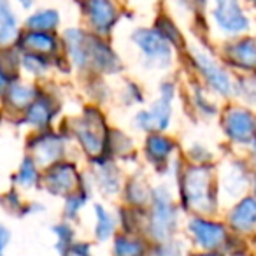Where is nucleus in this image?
Instances as JSON below:
<instances>
[{
  "instance_id": "nucleus-42",
  "label": "nucleus",
  "mask_w": 256,
  "mask_h": 256,
  "mask_svg": "<svg viewBox=\"0 0 256 256\" xmlns=\"http://www.w3.org/2000/svg\"><path fill=\"white\" fill-rule=\"evenodd\" d=\"M95 246L96 244L92 240V238L79 237L78 240H76L62 256H96Z\"/></svg>"
},
{
  "instance_id": "nucleus-10",
  "label": "nucleus",
  "mask_w": 256,
  "mask_h": 256,
  "mask_svg": "<svg viewBox=\"0 0 256 256\" xmlns=\"http://www.w3.org/2000/svg\"><path fill=\"white\" fill-rule=\"evenodd\" d=\"M23 153L30 154L44 168L68 156H78L68 137L58 126L25 134Z\"/></svg>"
},
{
  "instance_id": "nucleus-48",
  "label": "nucleus",
  "mask_w": 256,
  "mask_h": 256,
  "mask_svg": "<svg viewBox=\"0 0 256 256\" xmlns=\"http://www.w3.org/2000/svg\"><path fill=\"white\" fill-rule=\"evenodd\" d=\"M251 2H252V4H254V8H256V0H251Z\"/></svg>"
},
{
  "instance_id": "nucleus-44",
  "label": "nucleus",
  "mask_w": 256,
  "mask_h": 256,
  "mask_svg": "<svg viewBox=\"0 0 256 256\" xmlns=\"http://www.w3.org/2000/svg\"><path fill=\"white\" fill-rule=\"evenodd\" d=\"M12 240V232L4 220H0V252H6Z\"/></svg>"
},
{
  "instance_id": "nucleus-20",
  "label": "nucleus",
  "mask_w": 256,
  "mask_h": 256,
  "mask_svg": "<svg viewBox=\"0 0 256 256\" xmlns=\"http://www.w3.org/2000/svg\"><path fill=\"white\" fill-rule=\"evenodd\" d=\"M22 53L42 54V56L56 58L64 53L62 36L54 32H37V30H22L14 44Z\"/></svg>"
},
{
  "instance_id": "nucleus-32",
  "label": "nucleus",
  "mask_w": 256,
  "mask_h": 256,
  "mask_svg": "<svg viewBox=\"0 0 256 256\" xmlns=\"http://www.w3.org/2000/svg\"><path fill=\"white\" fill-rule=\"evenodd\" d=\"M20 34H22V25L11 2L0 0V46L16 44Z\"/></svg>"
},
{
  "instance_id": "nucleus-37",
  "label": "nucleus",
  "mask_w": 256,
  "mask_h": 256,
  "mask_svg": "<svg viewBox=\"0 0 256 256\" xmlns=\"http://www.w3.org/2000/svg\"><path fill=\"white\" fill-rule=\"evenodd\" d=\"M154 28L176 48V51H184L186 50V42H184V36H182L181 28L172 22L168 16H158L156 22H154Z\"/></svg>"
},
{
  "instance_id": "nucleus-5",
  "label": "nucleus",
  "mask_w": 256,
  "mask_h": 256,
  "mask_svg": "<svg viewBox=\"0 0 256 256\" xmlns=\"http://www.w3.org/2000/svg\"><path fill=\"white\" fill-rule=\"evenodd\" d=\"M65 114H67V92L62 88L60 81L51 79L42 82L36 100L9 124L25 136L28 132L58 126Z\"/></svg>"
},
{
  "instance_id": "nucleus-14",
  "label": "nucleus",
  "mask_w": 256,
  "mask_h": 256,
  "mask_svg": "<svg viewBox=\"0 0 256 256\" xmlns=\"http://www.w3.org/2000/svg\"><path fill=\"white\" fill-rule=\"evenodd\" d=\"M140 137H137L130 128L121 124H112L109 136H107L106 151L104 154L112 160L120 162L128 170L140 165Z\"/></svg>"
},
{
  "instance_id": "nucleus-4",
  "label": "nucleus",
  "mask_w": 256,
  "mask_h": 256,
  "mask_svg": "<svg viewBox=\"0 0 256 256\" xmlns=\"http://www.w3.org/2000/svg\"><path fill=\"white\" fill-rule=\"evenodd\" d=\"M184 210L176 196L174 184L168 181H156L153 196L146 209V228L144 235L151 242L168 240L179 237L184 223Z\"/></svg>"
},
{
  "instance_id": "nucleus-6",
  "label": "nucleus",
  "mask_w": 256,
  "mask_h": 256,
  "mask_svg": "<svg viewBox=\"0 0 256 256\" xmlns=\"http://www.w3.org/2000/svg\"><path fill=\"white\" fill-rule=\"evenodd\" d=\"M140 165L153 174L156 181L174 179L184 165L182 142L174 132H151L140 137Z\"/></svg>"
},
{
  "instance_id": "nucleus-36",
  "label": "nucleus",
  "mask_w": 256,
  "mask_h": 256,
  "mask_svg": "<svg viewBox=\"0 0 256 256\" xmlns=\"http://www.w3.org/2000/svg\"><path fill=\"white\" fill-rule=\"evenodd\" d=\"M60 12L56 9H39L32 12L25 20V30H37V32H54L60 28Z\"/></svg>"
},
{
  "instance_id": "nucleus-13",
  "label": "nucleus",
  "mask_w": 256,
  "mask_h": 256,
  "mask_svg": "<svg viewBox=\"0 0 256 256\" xmlns=\"http://www.w3.org/2000/svg\"><path fill=\"white\" fill-rule=\"evenodd\" d=\"M182 100V86L174 74H165L158 79L154 95L148 102L156 132H172L178 114V102Z\"/></svg>"
},
{
  "instance_id": "nucleus-16",
  "label": "nucleus",
  "mask_w": 256,
  "mask_h": 256,
  "mask_svg": "<svg viewBox=\"0 0 256 256\" xmlns=\"http://www.w3.org/2000/svg\"><path fill=\"white\" fill-rule=\"evenodd\" d=\"M40 82H36L32 79H26L23 76L16 78L4 93V96L0 98V110L8 118V124L12 120L20 116L30 104L36 100V96L40 92Z\"/></svg>"
},
{
  "instance_id": "nucleus-30",
  "label": "nucleus",
  "mask_w": 256,
  "mask_h": 256,
  "mask_svg": "<svg viewBox=\"0 0 256 256\" xmlns=\"http://www.w3.org/2000/svg\"><path fill=\"white\" fill-rule=\"evenodd\" d=\"M22 76L36 82H48L56 78L54 58L34 53H22Z\"/></svg>"
},
{
  "instance_id": "nucleus-15",
  "label": "nucleus",
  "mask_w": 256,
  "mask_h": 256,
  "mask_svg": "<svg viewBox=\"0 0 256 256\" xmlns=\"http://www.w3.org/2000/svg\"><path fill=\"white\" fill-rule=\"evenodd\" d=\"M154 182H156V179L146 167L139 165V167L130 168L126 172V179H124L118 204L146 210L151 202V196H153Z\"/></svg>"
},
{
  "instance_id": "nucleus-33",
  "label": "nucleus",
  "mask_w": 256,
  "mask_h": 256,
  "mask_svg": "<svg viewBox=\"0 0 256 256\" xmlns=\"http://www.w3.org/2000/svg\"><path fill=\"white\" fill-rule=\"evenodd\" d=\"M26 207H28V195L16 186L9 184L0 192V210L4 214L14 220H23L26 218Z\"/></svg>"
},
{
  "instance_id": "nucleus-35",
  "label": "nucleus",
  "mask_w": 256,
  "mask_h": 256,
  "mask_svg": "<svg viewBox=\"0 0 256 256\" xmlns=\"http://www.w3.org/2000/svg\"><path fill=\"white\" fill-rule=\"evenodd\" d=\"M116 212L120 232L144 234V228H146V210L123 206V204H116Z\"/></svg>"
},
{
  "instance_id": "nucleus-19",
  "label": "nucleus",
  "mask_w": 256,
  "mask_h": 256,
  "mask_svg": "<svg viewBox=\"0 0 256 256\" xmlns=\"http://www.w3.org/2000/svg\"><path fill=\"white\" fill-rule=\"evenodd\" d=\"M223 134L237 144H246L256 134V120L248 109L240 106H228L220 112Z\"/></svg>"
},
{
  "instance_id": "nucleus-49",
  "label": "nucleus",
  "mask_w": 256,
  "mask_h": 256,
  "mask_svg": "<svg viewBox=\"0 0 256 256\" xmlns=\"http://www.w3.org/2000/svg\"><path fill=\"white\" fill-rule=\"evenodd\" d=\"M0 256H6V252H0Z\"/></svg>"
},
{
  "instance_id": "nucleus-26",
  "label": "nucleus",
  "mask_w": 256,
  "mask_h": 256,
  "mask_svg": "<svg viewBox=\"0 0 256 256\" xmlns=\"http://www.w3.org/2000/svg\"><path fill=\"white\" fill-rule=\"evenodd\" d=\"M95 198H96L95 193L90 188L88 179H86V182L81 188H78L76 192H72L70 195H67L65 198L60 200L62 202L60 218L62 220L70 221V223L79 224L82 221V218H84L86 210H90V207H92Z\"/></svg>"
},
{
  "instance_id": "nucleus-39",
  "label": "nucleus",
  "mask_w": 256,
  "mask_h": 256,
  "mask_svg": "<svg viewBox=\"0 0 256 256\" xmlns=\"http://www.w3.org/2000/svg\"><path fill=\"white\" fill-rule=\"evenodd\" d=\"M188 244L182 238V235L168 240H160V242H151V248L148 256H186L188 251Z\"/></svg>"
},
{
  "instance_id": "nucleus-34",
  "label": "nucleus",
  "mask_w": 256,
  "mask_h": 256,
  "mask_svg": "<svg viewBox=\"0 0 256 256\" xmlns=\"http://www.w3.org/2000/svg\"><path fill=\"white\" fill-rule=\"evenodd\" d=\"M53 237V249L58 256H62L76 240L79 238V224L70 223L67 220H58L50 226Z\"/></svg>"
},
{
  "instance_id": "nucleus-27",
  "label": "nucleus",
  "mask_w": 256,
  "mask_h": 256,
  "mask_svg": "<svg viewBox=\"0 0 256 256\" xmlns=\"http://www.w3.org/2000/svg\"><path fill=\"white\" fill-rule=\"evenodd\" d=\"M223 60L230 67L240 70H254L256 68V40L251 37L237 39L223 46Z\"/></svg>"
},
{
  "instance_id": "nucleus-2",
  "label": "nucleus",
  "mask_w": 256,
  "mask_h": 256,
  "mask_svg": "<svg viewBox=\"0 0 256 256\" xmlns=\"http://www.w3.org/2000/svg\"><path fill=\"white\" fill-rule=\"evenodd\" d=\"M112 124L109 109L81 100L74 112L65 114L58 128L68 137L76 154L88 162L104 154Z\"/></svg>"
},
{
  "instance_id": "nucleus-1",
  "label": "nucleus",
  "mask_w": 256,
  "mask_h": 256,
  "mask_svg": "<svg viewBox=\"0 0 256 256\" xmlns=\"http://www.w3.org/2000/svg\"><path fill=\"white\" fill-rule=\"evenodd\" d=\"M62 46L78 79L92 74L109 79L124 76V62L109 37L93 34L88 28L70 26L62 32Z\"/></svg>"
},
{
  "instance_id": "nucleus-18",
  "label": "nucleus",
  "mask_w": 256,
  "mask_h": 256,
  "mask_svg": "<svg viewBox=\"0 0 256 256\" xmlns=\"http://www.w3.org/2000/svg\"><path fill=\"white\" fill-rule=\"evenodd\" d=\"M90 216H92L90 238H92L96 246L109 244V242L112 240L114 235L120 232L116 204L95 198L92 204V207H90Z\"/></svg>"
},
{
  "instance_id": "nucleus-24",
  "label": "nucleus",
  "mask_w": 256,
  "mask_h": 256,
  "mask_svg": "<svg viewBox=\"0 0 256 256\" xmlns=\"http://www.w3.org/2000/svg\"><path fill=\"white\" fill-rule=\"evenodd\" d=\"M114 79L104 78V76H86L79 79V90H81L82 102L96 104L100 107H114V98H116V84Z\"/></svg>"
},
{
  "instance_id": "nucleus-38",
  "label": "nucleus",
  "mask_w": 256,
  "mask_h": 256,
  "mask_svg": "<svg viewBox=\"0 0 256 256\" xmlns=\"http://www.w3.org/2000/svg\"><path fill=\"white\" fill-rule=\"evenodd\" d=\"M182 158L186 164L193 165H216L209 146L200 140H192L190 144L182 146Z\"/></svg>"
},
{
  "instance_id": "nucleus-12",
  "label": "nucleus",
  "mask_w": 256,
  "mask_h": 256,
  "mask_svg": "<svg viewBox=\"0 0 256 256\" xmlns=\"http://www.w3.org/2000/svg\"><path fill=\"white\" fill-rule=\"evenodd\" d=\"M86 182V165L79 156H68L44 168L40 193L62 200Z\"/></svg>"
},
{
  "instance_id": "nucleus-11",
  "label": "nucleus",
  "mask_w": 256,
  "mask_h": 256,
  "mask_svg": "<svg viewBox=\"0 0 256 256\" xmlns=\"http://www.w3.org/2000/svg\"><path fill=\"white\" fill-rule=\"evenodd\" d=\"M84 165L86 179H88L90 188L93 190L96 198L118 204L128 168L106 154L84 162Z\"/></svg>"
},
{
  "instance_id": "nucleus-47",
  "label": "nucleus",
  "mask_w": 256,
  "mask_h": 256,
  "mask_svg": "<svg viewBox=\"0 0 256 256\" xmlns=\"http://www.w3.org/2000/svg\"><path fill=\"white\" fill-rule=\"evenodd\" d=\"M18 2L22 4L23 9H30L34 6V2H36V0H18Z\"/></svg>"
},
{
  "instance_id": "nucleus-3",
  "label": "nucleus",
  "mask_w": 256,
  "mask_h": 256,
  "mask_svg": "<svg viewBox=\"0 0 256 256\" xmlns=\"http://www.w3.org/2000/svg\"><path fill=\"white\" fill-rule=\"evenodd\" d=\"M178 202L184 214H218L221 192L218 186L216 165H182L174 179Z\"/></svg>"
},
{
  "instance_id": "nucleus-21",
  "label": "nucleus",
  "mask_w": 256,
  "mask_h": 256,
  "mask_svg": "<svg viewBox=\"0 0 256 256\" xmlns=\"http://www.w3.org/2000/svg\"><path fill=\"white\" fill-rule=\"evenodd\" d=\"M212 20L218 28L228 36H238L249 30V20L238 0H214Z\"/></svg>"
},
{
  "instance_id": "nucleus-23",
  "label": "nucleus",
  "mask_w": 256,
  "mask_h": 256,
  "mask_svg": "<svg viewBox=\"0 0 256 256\" xmlns=\"http://www.w3.org/2000/svg\"><path fill=\"white\" fill-rule=\"evenodd\" d=\"M151 95L144 82L137 78L130 76H121L116 82V98H114V107L124 112H132L139 107L148 106Z\"/></svg>"
},
{
  "instance_id": "nucleus-40",
  "label": "nucleus",
  "mask_w": 256,
  "mask_h": 256,
  "mask_svg": "<svg viewBox=\"0 0 256 256\" xmlns=\"http://www.w3.org/2000/svg\"><path fill=\"white\" fill-rule=\"evenodd\" d=\"M0 65L12 76H22V51L11 44V46H0Z\"/></svg>"
},
{
  "instance_id": "nucleus-41",
  "label": "nucleus",
  "mask_w": 256,
  "mask_h": 256,
  "mask_svg": "<svg viewBox=\"0 0 256 256\" xmlns=\"http://www.w3.org/2000/svg\"><path fill=\"white\" fill-rule=\"evenodd\" d=\"M234 95L240 96L244 102L256 106V78H240L234 84Z\"/></svg>"
},
{
  "instance_id": "nucleus-28",
  "label": "nucleus",
  "mask_w": 256,
  "mask_h": 256,
  "mask_svg": "<svg viewBox=\"0 0 256 256\" xmlns=\"http://www.w3.org/2000/svg\"><path fill=\"white\" fill-rule=\"evenodd\" d=\"M226 224L232 234H244L256 224V198L242 196L232 204L226 212Z\"/></svg>"
},
{
  "instance_id": "nucleus-46",
  "label": "nucleus",
  "mask_w": 256,
  "mask_h": 256,
  "mask_svg": "<svg viewBox=\"0 0 256 256\" xmlns=\"http://www.w3.org/2000/svg\"><path fill=\"white\" fill-rule=\"evenodd\" d=\"M186 256H226L223 251H204V249H188Z\"/></svg>"
},
{
  "instance_id": "nucleus-29",
  "label": "nucleus",
  "mask_w": 256,
  "mask_h": 256,
  "mask_svg": "<svg viewBox=\"0 0 256 256\" xmlns=\"http://www.w3.org/2000/svg\"><path fill=\"white\" fill-rule=\"evenodd\" d=\"M151 240L144 234L118 232L109 242L110 256H148Z\"/></svg>"
},
{
  "instance_id": "nucleus-31",
  "label": "nucleus",
  "mask_w": 256,
  "mask_h": 256,
  "mask_svg": "<svg viewBox=\"0 0 256 256\" xmlns=\"http://www.w3.org/2000/svg\"><path fill=\"white\" fill-rule=\"evenodd\" d=\"M216 176L221 196L237 200L240 198L246 190V176L237 164H226L223 168L216 167Z\"/></svg>"
},
{
  "instance_id": "nucleus-22",
  "label": "nucleus",
  "mask_w": 256,
  "mask_h": 256,
  "mask_svg": "<svg viewBox=\"0 0 256 256\" xmlns=\"http://www.w3.org/2000/svg\"><path fill=\"white\" fill-rule=\"evenodd\" d=\"M212 95L214 93H210L202 82L192 79L186 92H182L181 102L184 104V109L190 110L196 120H212L220 114V107Z\"/></svg>"
},
{
  "instance_id": "nucleus-7",
  "label": "nucleus",
  "mask_w": 256,
  "mask_h": 256,
  "mask_svg": "<svg viewBox=\"0 0 256 256\" xmlns=\"http://www.w3.org/2000/svg\"><path fill=\"white\" fill-rule=\"evenodd\" d=\"M130 42L139 53V65L148 74H170L176 64V48L154 26H139L130 34Z\"/></svg>"
},
{
  "instance_id": "nucleus-45",
  "label": "nucleus",
  "mask_w": 256,
  "mask_h": 256,
  "mask_svg": "<svg viewBox=\"0 0 256 256\" xmlns=\"http://www.w3.org/2000/svg\"><path fill=\"white\" fill-rule=\"evenodd\" d=\"M14 79H16V76H12L11 72H8L2 65H0V98L4 96V93L8 92V88L11 86V82L14 81Z\"/></svg>"
},
{
  "instance_id": "nucleus-9",
  "label": "nucleus",
  "mask_w": 256,
  "mask_h": 256,
  "mask_svg": "<svg viewBox=\"0 0 256 256\" xmlns=\"http://www.w3.org/2000/svg\"><path fill=\"white\" fill-rule=\"evenodd\" d=\"M186 58L193 70V79L202 82L214 96L220 98H230L234 96V84L230 72L226 70L223 64L216 60L207 50L200 46H188L186 48Z\"/></svg>"
},
{
  "instance_id": "nucleus-25",
  "label": "nucleus",
  "mask_w": 256,
  "mask_h": 256,
  "mask_svg": "<svg viewBox=\"0 0 256 256\" xmlns=\"http://www.w3.org/2000/svg\"><path fill=\"white\" fill-rule=\"evenodd\" d=\"M42 176L44 167H40L30 154L23 153V156L16 164L14 170L9 176V182L26 195H32V193H39L42 188Z\"/></svg>"
},
{
  "instance_id": "nucleus-8",
  "label": "nucleus",
  "mask_w": 256,
  "mask_h": 256,
  "mask_svg": "<svg viewBox=\"0 0 256 256\" xmlns=\"http://www.w3.org/2000/svg\"><path fill=\"white\" fill-rule=\"evenodd\" d=\"M216 216L218 214H186L181 235L190 249L224 252L232 232L226 221H221Z\"/></svg>"
},
{
  "instance_id": "nucleus-43",
  "label": "nucleus",
  "mask_w": 256,
  "mask_h": 256,
  "mask_svg": "<svg viewBox=\"0 0 256 256\" xmlns=\"http://www.w3.org/2000/svg\"><path fill=\"white\" fill-rule=\"evenodd\" d=\"M48 212V204L39 198H28V207H26V218L42 216Z\"/></svg>"
},
{
  "instance_id": "nucleus-17",
  "label": "nucleus",
  "mask_w": 256,
  "mask_h": 256,
  "mask_svg": "<svg viewBox=\"0 0 256 256\" xmlns=\"http://www.w3.org/2000/svg\"><path fill=\"white\" fill-rule=\"evenodd\" d=\"M81 11L86 28L102 37H110L120 22V12L112 0H82Z\"/></svg>"
}]
</instances>
